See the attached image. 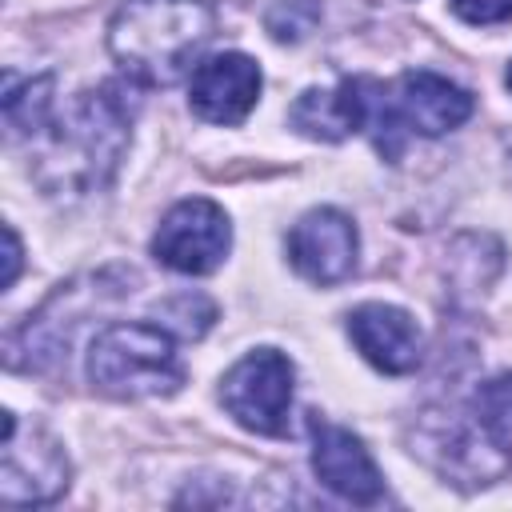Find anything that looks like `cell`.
<instances>
[{
  "label": "cell",
  "mask_w": 512,
  "mask_h": 512,
  "mask_svg": "<svg viewBox=\"0 0 512 512\" xmlns=\"http://www.w3.org/2000/svg\"><path fill=\"white\" fill-rule=\"evenodd\" d=\"M88 380L120 400L168 396L184 384V364L160 324H108L88 348Z\"/></svg>",
  "instance_id": "obj_2"
},
{
  "label": "cell",
  "mask_w": 512,
  "mask_h": 512,
  "mask_svg": "<svg viewBox=\"0 0 512 512\" xmlns=\"http://www.w3.org/2000/svg\"><path fill=\"white\" fill-rule=\"evenodd\" d=\"M156 316H164L180 336H188V340H196V336H204L208 332V324L216 320V308L204 300V296H192V292H180V296H172V300H164L160 308H156Z\"/></svg>",
  "instance_id": "obj_16"
},
{
  "label": "cell",
  "mask_w": 512,
  "mask_h": 512,
  "mask_svg": "<svg viewBox=\"0 0 512 512\" xmlns=\"http://www.w3.org/2000/svg\"><path fill=\"white\" fill-rule=\"evenodd\" d=\"M508 88H512V64H508Z\"/></svg>",
  "instance_id": "obj_20"
},
{
  "label": "cell",
  "mask_w": 512,
  "mask_h": 512,
  "mask_svg": "<svg viewBox=\"0 0 512 512\" xmlns=\"http://www.w3.org/2000/svg\"><path fill=\"white\" fill-rule=\"evenodd\" d=\"M356 224L336 208L304 212L288 232V260L312 284H340L356 268Z\"/></svg>",
  "instance_id": "obj_8"
},
{
  "label": "cell",
  "mask_w": 512,
  "mask_h": 512,
  "mask_svg": "<svg viewBox=\"0 0 512 512\" xmlns=\"http://www.w3.org/2000/svg\"><path fill=\"white\" fill-rule=\"evenodd\" d=\"M292 376L296 372L284 352L256 348L228 368L220 384V400L240 428L260 436H284L292 408Z\"/></svg>",
  "instance_id": "obj_4"
},
{
  "label": "cell",
  "mask_w": 512,
  "mask_h": 512,
  "mask_svg": "<svg viewBox=\"0 0 512 512\" xmlns=\"http://www.w3.org/2000/svg\"><path fill=\"white\" fill-rule=\"evenodd\" d=\"M348 336L368 364L388 376H408L424 360V336L404 308L392 304H360L348 312Z\"/></svg>",
  "instance_id": "obj_11"
},
{
  "label": "cell",
  "mask_w": 512,
  "mask_h": 512,
  "mask_svg": "<svg viewBox=\"0 0 512 512\" xmlns=\"http://www.w3.org/2000/svg\"><path fill=\"white\" fill-rule=\"evenodd\" d=\"M476 416L500 432L504 440H512V372L492 376L488 384L476 388Z\"/></svg>",
  "instance_id": "obj_15"
},
{
  "label": "cell",
  "mask_w": 512,
  "mask_h": 512,
  "mask_svg": "<svg viewBox=\"0 0 512 512\" xmlns=\"http://www.w3.org/2000/svg\"><path fill=\"white\" fill-rule=\"evenodd\" d=\"M380 80L344 76L336 88H308L292 104V124L312 140H344L352 132H368L376 108Z\"/></svg>",
  "instance_id": "obj_13"
},
{
  "label": "cell",
  "mask_w": 512,
  "mask_h": 512,
  "mask_svg": "<svg viewBox=\"0 0 512 512\" xmlns=\"http://www.w3.org/2000/svg\"><path fill=\"white\" fill-rule=\"evenodd\" d=\"M68 488V460L52 436L28 428V444H20L16 412H4V456H0V500L12 508L48 504Z\"/></svg>",
  "instance_id": "obj_7"
},
{
  "label": "cell",
  "mask_w": 512,
  "mask_h": 512,
  "mask_svg": "<svg viewBox=\"0 0 512 512\" xmlns=\"http://www.w3.org/2000/svg\"><path fill=\"white\" fill-rule=\"evenodd\" d=\"M128 124H132V116H128V104L116 84L80 92V100L64 116V128L56 132V168H60L56 188L104 184L120 164V152L128 144Z\"/></svg>",
  "instance_id": "obj_3"
},
{
  "label": "cell",
  "mask_w": 512,
  "mask_h": 512,
  "mask_svg": "<svg viewBox=\"0 0 512 512\" xmlns=\"http://www.w3.org/2000/svg\"><path fill=\"white\" fill-rule=\"evenodd\" d=\"M452 12L468 24H504L512 20V0H452Z\"/></svg>",
  "instance_id": "obj_18"
},
{
  "label": "cell",
  "mask_w": 512,
  "mask_h": 512,
  "mask_svg": "<svg viewBox=\"0 0 512 512\" xmlns=\"http://www.w3.org/2000/svg\"><path fill=\"white\" fill-rule=\"evenodd\" d=\"M212 36L216 12L208 0H124L108 24L116 64L152 88L176 84Z\"/></svg>",
  "instance_id": "obj_1"
},
{
  "label": "cell",
  "mask_w": 512,
  "mask_h": 512,
  "mask_svg": "<svg viewBox=\"0 0 512 512\" xmlns=\"http://www.w3.org/2000/svg\"><path fill=\"white\" fill-rule=\"evenodd\" d=\"M228 244H232V228L224 208L204 196H192L168 208V216L152 236V256L172 272L204 276L220 268V260L228 256Z\"/></svg>",
  "instance_id": "obj_6"
},
{
  "label": "cell",
  "mask_w": 512,
  "mask_h": 512,
  "mask_svg": "<svg viewBox=\"0 0 512 512\" xmlns=\"http://www.w3.org/2000/svg\"><path fill=\"white\" fill-rule=\"evenodd\" d=\"M48 112H52V76L24 80L20 88H16V76L4 80V120H8L12 136L40 132Z\"/></svg>",
  "instance_id": "obj_14"
},
{
  "label": "cell",
  "mask_w": 512,
  "mask_h": 512,
  "mask_svg": "<svg viewBox=\"0 0 512 512\" xmlns=\"http://www.w3.org/2000/svg\"><path fill=\"white\" fill-rule=\"evenodd\" d=\"M16 272H20V236H16L12 224H4V276H0V288H12Z\"/></svg>",
  "instance_id": "obj_19"
},
{
  "label": "cell",
  "mask_w": 512,
  "mask_h": 512,
  "mask_svg": "<svg viewBox=\"0 0 512 512\" xmlns=\"http://www.w3.org/2000/svg\"><path fill=\"white\" fill-rule=\"evenodd\" d=\"M388 104H392L396 124H404L420 136H444L472 116V96L460 84H452L448 76H436L424 68L404 72L392 84Z\"/></svg>",
  "instance_id": "obj_12"
},
{
  "label": "cell",
  "mask_w": 512,
  "mask_h": 512,
  "mask_svg": "<svg viewBox=\"0 0 512 512\" xmlns=\"http://www.w3.org/2000/svg\"><path fill=\"white\" fill-rule=\"evenodd\" d=\"M412 452H420V460H428L440 476L456 484H492L512 464L508 440L492 432L476 412L468 420L448 416V420L420 424Z\"/></svg>",
  "instance_id": "obj_5"
},
{
  "label": "cell",
  "mask_w": 512,
  "mask_h": 512,
  "mask_svg": "<svg viewBox=\"0 0 512 512\" xmlns=\"http://www.w3.org/2000/svg\"><path fill=\"white\" fill-rule=\"evenodd\" d=\"M308 436H312V468L320 476L324 488H332L336 496L352 500V504H376L380 500V468L368 456V448L360 444V436H352L340 424H328L324 416H308Z\"/></svg>",
  "instance_id": "obj_9"
},
{
  "label": "cell",
  "mask_w": 512,
  "mask_h": 512,
  "mask_svg": "<svg viewBox=\"0 0 512 512\" xmlns=\"http://www.w3.org/2000/svg\"><path fill=\"white\" fill-rule=\"evenodd\" d=\"M316 16H320V12H316V4H308V0H280V4L268 8V32H272L276 40H300V36L312 32Z\"/></svg>",
  "instance_id": "obj_17"
},
{
  "label": "cell",
  "mask_w": 512,
  "mask_h": 512,
  "mask_svg": "<svg viewBox=\"0 0 512 512\" xmlns=\"http://www.w3.org/2000/svg\"><path fill=\"white\" fill-rule=\"evenodd\" d=\"M260 96V68L244 52H220L192 68L188 104L208 124H240Z\"/></svg>",
  "instance_id": "obj_10"
}]
</instances>
